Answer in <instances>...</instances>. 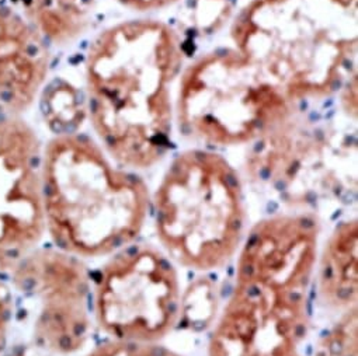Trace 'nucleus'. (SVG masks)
<instances>
[{
    "label": "nucleus",
    "mask_w": 358,
    "mask_h": 356,
    "mask_svg": "<svg viewBox=\"0 0 358 356\" xmlns=\"http://www.w3.org/2000/svg\"><path fill=\"white\" fill-rule=\"evenodd\" d=\"M44 144L24 117H0V274L40 247L47 235Z\"/></svg>",
    "instance_id": "obj_10"
},
{
    "label": "nucleus",
    "mask_w": 358,
    "mask_h": 356,
    "mask_svg": "<svg viewBox=\"0 0 358 356\" xmlns=\"http://www.w3.org/2000/svg\"><path fill=\"white\" fill-rule=\"evenodd\" d=\"M316 272L319 300L334 311L357 307L358 300V225L348 219L329 236Z\"/></svg>",
    "instance_id": "obj_12"
},
{
    "label": "nucleus",
    "mask_w": 358,
    "mask_h": 356,
    "mask_svg": "<svg viewBox=\"0 0 358 356\" xmlns=\"http://www.w3.org/2000/svg\"><path fill=\"white\" fill-rule=\"evenodd\" d=\"M317 239V221L302 212L253 226L207 356H305Z\"/></svg>",
    "instance_id": "obj_2"
},
{
    "label": "nucleus",
    "mask_w": 358,
    "mask_h": 356,
    "mask_svg": "<svg viewBox=\"0 0 358 356\" xmlns=\"http://www.w3.org/2000/svg\"><path fill=\"white\" fill-rule=\"evenodd\" d=\"M0 2H2V0H0Z\"/></svg>",
    "instance_id": "obj_23"
},
{
    "label": "nucleus",
    "mask_w": 358,
    "mask_h": 356,
    "mask_svg": "<svg viewBox=\"0 0 358 356\" xmlns=\"http://www.w3.org/2000/svg\"><path fill=\"white\" fill-rule=\"evenodd\" d=\"M50 50L78 44L92 29L97 0H10Z\"/></svg>",
    "instance_id": "obj_13"
},
{
    "label": "nucleus",
    "mask_w": 358,
    "mask_h": 356,
    "mask_svg": "<svg viewBox=\"0 0 358 356\" xmlns=\"http://www.w3.org/2000/svg\"><path fill=\"white\" fill-rule=\"evenodd\" d=\"M45 229L57 249L79 258L113 254L141 233L148 211L146 184L115 167L104 149L78 132L44 144Z\"/></svg>",
    "instance_id": "obj_4"
},
{
    "label": "nucleus",
    "mask_w": 358,
    "mask_h": 356,
    "mask_svg": "<svg viewBox=\"0 0 358 356\" xmlns=\"http://www.w3.org/2000/svg\"><path fill=\"white\" fill-rule=\"evenodd\" d=\"M284 93L235 48L197 58L180 77L176 117L190 138L211 146L252 143L294 112Z\"/></svg>",
    "instance_id": "obj_6"
},
{
    "label": "nucleus",
    "mask_w": 358,
    "mask_h": 356,
    "mask_svg": "<svg viewBox=\"0 0 358 356\" xmlns=\"http://www.w3.org/2000/svg\"><path fill=\"white\" fill-rule=\"evenodd\" d=\"M357 68L352 69L340 86V105L347 118L357 121Z\"/></svg>",
    "instance_id": "obj_20"
},
{
    "label": "nucleus",
    "mask_w": 358,
    "mask_h": 356,
    "mask_svg": "<svg viewBox=\"0 0 358 356\" xmlns=\"http://www.w3.org/2000/svg\"><path fill=\"white\" fill-rule=\"evenodd\" d=\"M218 292L208 278H199L180 296L178 321L190 328H204L217 318Z\"/></svg>",
    "instance_id": "obj_15"
},
{
    "label": "nucleus",
    "mask_w": 358,
    "mask_h": 356,
    "mask_svg": "<svg viewBox=\"0 0 358 356\" xmlns=\"http://www.w3.org/2000/svg\"><path fill=\"white\" fill-rule=\"evenodd\" d=\"M180 283L170 260L150 244L118 250L92 282V311L113 339L157 342L178 322Z\"/></svg>",
    "instance_id": "obj_8"
},
{
    "label": "nucleus",
    "mask_w": 358,
    "mask_h": 356,
    "mask_svg": "<svg viewBox=\"0 0 358 356\" xmlns=\"http://www.w3.org/2000/svg\"><path fill=\"white\" fill-rule=\"evenodd\" d=\"M37 103L43 122L54 136L78 133L89 119L85 89L61 76L47 82Z\"/></svg>",
    "instance_id": "obj_14"
},
{
    "label": "nucleus",
    "mask_w": 358,
    "mask_h": 356,
    "mask_svg": "<svg viewBox=\"0 0 358 356\" xmlns=\"http://www.w3.org/2000/svg\"><path fill=\"white\" fill-rule=\"evenodd\" d=\"M3 356H45V353L38 350L31 343H17L9 345Z\"/></svg>",
    "instance_id": "obj_22"
},
{
    "label": "nucleus",
    "mask_w": 358,
    "mask_h": 356,
    "mask_svg": "<svg viewBox=\"0 0 358 356\" xmlns=\"http://www.w3.org/2000/svg\"><path fill=\"white\" fill-rule=\"evenodd\" d=\"M182 40L157 20H128L100 33L85 58L89 121L104 151L131 168H150L170 147L171 87Z\"/></svg>",
    "instance_id": "obj_1"
},
{
    "label": "nucleus",
    "mask_w": 358,
    "mask_h": 356,
    "mask_svg": "<svg viewBox=\"0 0 358 356\" xmlns=\"http://www.w3.org/2000/svg\"><path fill=\"white\" fill-rule=\"evenodd\" d=\"M234 15V0H187L180 23L186 31L207 37L220 31Z\"/></svg>",
    "instance_id": "obj_16"
},
{
    "label": "nucleus",
    "mask_w": 358,
    "mask_h": 356,
    "mask_svg": "<svg viewBox=\"0 0 358 356\" xmlns=\"http://www.w3.org/2000/svg\"><path fill=\"white\" fill-rule=\"evenodd\" d=\"M250 144L248 174L292 201L355 191V140L334 128L294 111Z\"/></svg>",
    "instance_id": "obj_7"
},
{
    "label": "nucleus",
    "mask_w": 358,
    "mask_h": 356,
    "mask_svg": "<svg viewBox=\"0 0 358 356\" xmlns=\"http://www.w3.org/2000/svg\"><path fill=\"white\" fill-rule=\"evenodd\" d=\"M85 356H182L156 342L113 339L92 349Z\"/></svg>",
    "instance_id": "obj_18"
},
{
    "label": "nucleus",
    "mask_w": 358,
    "mask_h": 356,
    "mask_svg": "<svg viewBox=\"0 0 358 356\" xmlns=\"http://www.w3.org/2000/svg\"><path fill=\"white\" fill-rule=\"evenodd\" d=\"M117 2L136 12H152L169 8L177 2H180V0H117Z\"/></svg>",
    "instance_id": "obj_21"
},
{
    "label": "nucleus",
    "mask_w": 358,
    "mask_h": 356,
    "mask_svg": "<svg viewBox=\"0 0 358 356\" xmlns=\"http://www.w3.org/2000/svg\"><path fill=\"white\" fill-rule=\"evenodd\" d=\"M153 212L163 250L189 269H218L242 244V184L234 165L215 151L176 156L155 193Z\"/></svg>",
    "instance_id": "obj_5"
},
{
    "label": "nucleus",
    "mask_w": 358,
    "mask_h": 356,
    "mask_svg": "<svg viewBox=\"0 0 358 356\" xmlns=\"http://www.w3.org/2000/svg\"><path fill=\"white\" fill-rule=\"evenodd\" d=\"M15 316L24 317L30 342L45 355H72L89 339L92 278L82 258L37 247L6 275Z\"/></svg>",
    "instance_id": "obj_9"
},
{
    "label": "nucleus",
    "mask_w": 358,
    "mask_h": 356,
    "mask_svg": "<svg viewBox=\"0 0 358 356\" xmlns=\"http://www.w3.org/2000/svg\"><path fill=\"white\" fill-rule=\"evenodd\" d=\"M357 307L343 311L317 339L315 356H357Z\"/></svg>",
    "instance_id": "obj_17"
},
{
    "label": "nucleus",
    "mask_w": 358,
    "mask_h": 356,
    "mask_svg": "<svg viewBox=\"0 0 358 356\" xmlns=\"http://www.w3.org/2000/svg\"><path fill=\"white\" fill-rule=\"evenodd\" d=\"M358 0H250L231 38L292 103L331 96L355 69Z\"/></svg>",
    "instance_id": "obj_3"
},
{
    "label": "nucleus",
    "mask_w": 358,
    "mask_h": 356,
    "mask_svg": "<svg viewBox=\"0 0 358 356\" xmlns=\"http://www.w3.org/2000/svg\"><path fill=\"white\" fill-rule=\"evenodd\" d=\"M15 321V304L6 276L0 274V356L10 345V332Z\"/></svg>",
    "instance_id": "obj_19"
},
{
    "label": "nucleus",
    "mask_w": 358,
    "mask_h": 356,
    "mask_svg": "<svg viewBox=\"0 0 358 356\" xmlns=\"http://www.w3.org/2000/svg\"><path fill=\"white\" fill-rule=\"evenodd\" d=\"M51 50L10 0L0 2V117H24L50 80Z\"/></svg>",
    "instance_id": "obj_11"
}]
</instances>
